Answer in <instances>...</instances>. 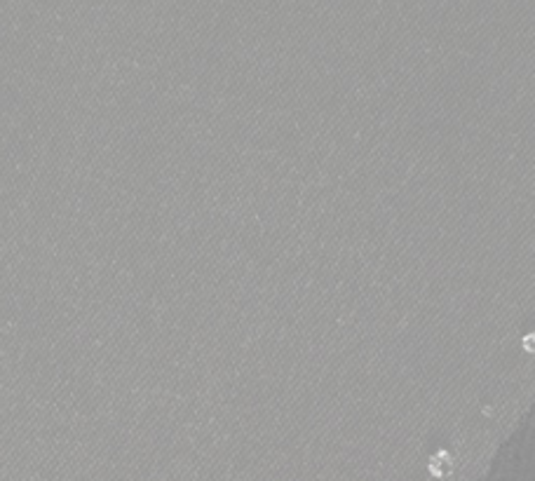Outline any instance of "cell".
<instances>
[{"mask_svg":"<svg viewBox=\"0 0 535 481\" xmlns=\"http://www.w3.org/2000/svg\"><path fill=\"white\" fill-rule=\"evenodd\" d=\"M430 472L434 476H446L451 472V460L448 455H434V460L430 463Z\"/></svg>","mask_w":535,"mask_h":481,"instance_id":"cell-1","label":"cell"}]
</instances>
